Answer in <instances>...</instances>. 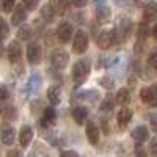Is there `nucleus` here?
Masks as SVG:
<instances>
[{
	"mask_svg": "<svg viewBox=\"0 0 157 157\" xmlns=\"http://www.w3.org/2000/svg\"><path fill=\"white\" fill-rule=\"evenodd\" d=\"M151 33H152V36H154V39H155V41H157V24L154 25V27H152V30H151Z\"/></svg>",
	"mask_w": 157,
	"mask_h": 157,
	"instance_id": "nucleus-43",
	"label": "nucleus"
},
{
	"mask_svg": "<svg viewBox=\"0 0 157 157\" xmlns=\"http://www.w3.org/2000/svg\"><path fill=\"white\" fill-rule=\"evenodd\" d=\"M132 116H134L132 110H130L129 107H123L121 110H118V113H116V121L120 123L121 127H124V126H127L130 123Z\"/></svg>",
	"mask_w": 157,
	"mask_h": 157,
	"instance_id": "nucleus-20",
	"label": "nucleus"
},
{
	"mask_svg": "<svg viewBox=\"0 0 157 157\" xmlns=\"http://www.w3.org/2000/svg\"><path fill=\"white\" fill-rule=\"evenodd\" d=\"M6 157H22V152L19 149H11V151H8Z\"/></svg>",
	"mask_w": 157,
	"mask_h": 157,
	"instance_id": "nucleus-40",
	"label": "nucleus"
},
{
	"mask_svg": "<svg viewBox=\"0 0 157 157\" xmlns=\"http://www.w3.org/2000/svg\"><path fill=\"white\" fill-rule=\"evenodd\" d=\"M115 32L118 33V36L121 38V41L127 39L132 33V21L127 19V17H120L118 19V24L115 27Z\"/></svg>",
	"mask_w": 157,
	"mask_h": 157,
	"instance_id": "nucleus-7",
	"label": "nucleus"
},
{
	"mask_svg": "<svg viewBox=\"0 0 157 157\" xmlns=\"http://www.w3.org/2000/svg\"><path fill=\"white\" fill-rule=\"evenodd\" d=\"M140 98L141 101L149 107H157V83L148 86V88H143L140 91Z\"/></svg>",
	"mask_w": 157,
	"mask_h": 157,
	"instance_id": "nucleus-6",
	"label": "nucleus"
},
{
	"mask_svg": "<svg viewBox=\"0 0 157 157\" xmlns=\"http://www.w3.org/2000/svg\"><path fill=\"white\" fill-rule=\"evenodd\" d=\"M10 98V91L6 88V85H0V102H3Z\"/></svg>",
	"mask_w": 157,
	"mask_h": 157,
	"instance_id": "nucleus-33",
	"label": "nucleus"
},
{
	"mask_svg": "<svg viewBox=\"0 0 157 157\" xmlns=\"http://www.w3.org/2000/svg\"><path fill=\"white\" fill-rule=\"evenodd\" d=\"M39 3V0H22V5L27 10H35Z\"/></svg>",
	"mask_w": 157,
	"mask_h": 157,
	"instance_id": "nucleus-34",
	"label": "nucleus"
},
{
	"mask_svg": "<svg viewBox=\"0 0 157 157\" xmlns=\"http://www.w3.org/2000/svg\"><path fill=\"white\" fill-rule=\"evenodd\" d=\"M85 134H86V138H88V141L91 143V145H98L99 143V129H98V126L93 121L86 123Z\"/></svg>",
	"mask_w": 157,
	"mask_h": 157,
	"instance_id": "nucleus-15",
	"label": "nucleus"
},
{
	"mask_svg": "<svg viewBox=\"0 0 157 157\" xmlns=\"http://www.w3.org/2000/svg\"><path fill=\"white\" fill-rule=\"evenodd\" d=\"M49 5L52 6V10L55 11V14L63 16V14H66V13L69 11L71 2H69V0H50Z\"/></svg>",
	"mask_w": 157,
	"mask_h": 157,
	"instance_id": "nucleus-17",
	"label": "nucleus"
},
{
	"mask_svg": "<svg viewBox=\"0 0 157 157\" xmlns=\"http://www.w3.org/2000/svg\"><path fill=\"white\" fill-rule=\"evenodd\" d=\"M8 35H10V25L3 17H0V39H5Z\"/></svg>",
	"mask_w": 157,
	"mask_h": 157,
	"instance_id": "nucleus-30",
	"label": "nucleus"
},
{
	"mask_svg": "<svg viewBox=\"0 0 157 157\" xmlns=\"http://www.w3.org/2000/svg\"><path fill=\"white\" fill-rule=\"evenodd\" d=\"M149 151H151L152 157H157V138H152L151 145H149Z\"/></svg>",
	"mask_w": 157,
	"mask_h": 157,
	"instance_id": "nucleus-37",
	"label": "nucleus"
},
{
	"mask_svg": "<svg viewBox=\"0 0 157 157\" xmlns=\"http://www.w3.org/2000/svg\"><path fill=\"white\" fill-rule=\"evenodd\" d=\"M148 33H149V29H148V22L143 21L140 25H138V30H137V36H138V41H145L148 38Z\"/></svg>",
	"mask_w": 157,
	"mask_h": 157,
	"instance_id": "nucleus-27",
	"label": "nucleus"
},
{
	"mask_svg": "<svg viewBox=\"0 0 157 157\" xmlns=\"http://www.w3.org/2000/svg\"><path fill=\"white\" fill-rule=\"evenodd\" d=\"M71 3H72L75 8H83V6L88 3V0H71Z\"/></svg>",
	"mask_w": 157,
	"mask_h": 157,
	"instance_id": "nucleus-38",
	"label": "nucleus"
},
{
	"mask_svg": "<svg viewBox=\"0 0 157 157\" xmlns=\"http://www.w3.org/2000/svg\"><path fill=\"white\" fill-rule=\"evenodd\" d=\"M110 16H112V13H110V8L107 5H98L96 8V21L99 24H107L110 21Z\"/></svg>",
	"mask_w": 157,
	"mask_h": 157,
	"instance_id": "nucleus-21",
	"label": "nucleus"
},
{
	"mask_svg": "<svg viewBox=\"0 0 157 157\" xmlns=\"http://www.w3.org/2000/svg\"><path fill=\"white\" fill-rule=\"evenodd\" d=\"M57 38H58V41L63 43V44H66L69 39L72 38L74 35V30H72V25L69 22H61L58 27H57V32H55Z\"/></svg>",
	"mask_w": 157,
	"mask_h": 157,
	"instance_id": "nucleus-8",
	"label": "nucleus"
},
{
	"mask_svg": "<svg viewBox=\"0 0 157 157\" xmlns=\"http://www.w3.org/2000/svg\"><path fill=\"white\" fill-rule=\"evenodd\" d=\"M6 54H8V60L11 63H17L22 57V46L19 44V41H11L6 49Z\"/></svg>",
	"mask_w": 157,
	"mask_h": 157,
	"instance_id": "nucleus-11",
	"label": "nucleus"
},
{
	"mask_svg": "<svg viewBox=\"0 0 157 157\" xmlns=\"http://www.w3.org/2000/svg\"><path fill=\"white\" fill-rule=\"evenodd\" d=\"M143 21L145 22H154L157 21V2H148L143 10Z\"/></svg>",
	"mask_w": 157,
	"mask_h": 157,
	"instance_id": "nucleus-14",
	"label": "nucleus"
},
{
	"mask_svg": "<svg viewBox=\"0 0 157 157\" xmlns=\"http://www.w3.org/2000/svg\"><path fill=\"white\" fill-rule=\"evenodd\" d=\"M41 57H43L41 47H39L36 43H30L27 46V61L30 64H36V63L41 61Z\"/></svg>",
	"mask_w": 157,
	"mask_h": 157,
	"instance_id": "nucleus-10",
	"label": "nucleus"
},
{
	"mask_svg": "<svg viewBox=\"0 0 157 157\" xmlns=\"http://www.w3.org/2000/svg\"><path fill=\"white\" fill-rule=\"evenodd\" d=\"M41 83H43V78H41V75H39V72H36V71L32 72L29 82L25 83V86L22 90V94L24 96H29L32 93H36V91L41 88Z\"/></svg>",
	"mask_w": 157,
	"mask_h": 157,
	"instance_id": "nucleus-5",
	"label": "nucleus"
},
{
	"mask_svg": "<svg viewBox=\"0 0 157 157\" xmlns=\"http://www.w3.org/2000/svg\"><path fill=\"white\" fill-rule=\"evenodd\" d=\"M2 54H3V43L0 41V55H2Z\"/></svg>",
	"mask_w": 157,
	"mask_h": 157,
	"instance_id": "nucleus-44",
	"label": "nucleus"
},
{
	"mask_svg": "<svg viewBox=\"0 0 157 157\" xmlns=\"http://www.w3.org/2000/svg\"><path fill=\"white\" fill-rule=\"evenodd\" d=\"M99 83L104 86V88H107V90H112L113 86H115V80L112 77H109V75H105V77H102L101 80H99Z\"/></svg>",
	"mask_w": 157,
	"mask_h": 157,
	"instance_id": "nucleus-31",
	"label": "nucleus"
},
{
	"mask_svg": "<svg viewBox=\"0 0 157 157\" xmlns=\"http://www.w3.org/2000/svg\"><path fill=\"white\" fill-rule=\"evenodd\" d=\"M50 63H52V66H54L55 69H64L68 66V63H69V54L66 50H55L54 54L50 55Z\"/></svg>",
	"mask_w": 157,
	"mask_h": 157,
	"instance_id": "nucleus-4",
	"label": "nucleus"
},
{
	"mask_svg": "<svg viewBox=\"0 0 157 157\" xmlns=\"http://www.w3.org/2000/svg\"><path fill=\"white\" fill-rule=\"evenodd\" d=\"M109 61H105V66L107 68H112V66H115V64H118L120 63V55H113V57H110V58H107Z\"/></svg>",
	"mask_w": 157,
	"mask_h": 157,
	"instance_id": "nucleus-36",
	"label": "nucleus"
},
{
	"mask_svg": "<svg viewBox=\"0 0 157 157\" xmlns=\"http://www.w3.org/2000/svg\"><path fill=\"white\" fill-rule=\"evenodd\" d=\"M90 69H91V63H90L88 58L78 60L72 66V80L77 86L82 85L86 80V77L90 75Z\"/></svg>",
	"mask_w": 157,
	"mask_h": 157,
	"instance_id": "nucleus-2",
	"label": "nucleus"
},
{
	"mask_svg": "<svg viewBox=\"0 0 157 157\" xmlns=\"http://www.w3.org/2000/svg\"><path fill=\"white\" fill-rule=\"evenodd\" d=\"M134 2H135V5L143 6V5H146V3H148V0H134Z\"/></svg>",
	"mask_w": 157,
	"mask_h": 157,
	"instance_id": "nucleus-42",
	"label": "nucleus"
},
{
	"mask_svg": "<svg viewBox=\"0 0 157 157\" xmlns=\"http://www.w3.org/2000/svg\"><path fill=\"white\" fill-rule=\"evenodd\" d=\"M41 16H43V19L46 21V22H52L55 19V11L52 10V6L49 5V3H46L43 8H41Z\"/></svg>",
	"mask_w": 157,
	"mask_h": 157,
	"instance_id": "nucleus-25",
	"label": "nucleus"
},
{
	"mask_svg": "<svg viewBox=\"0 0 157 157\" xmlns=\"http://www.w3.org/2000/svg\"><path fill=\"white\" fill-rule=\"evenodd\" d=\"M47 99L50 102V105H58L61 101V88L58 85H50L47 90Z\"/></svg>",
	"mask_w": 157,
	"mask_h": 157,
	"instance_id": "nucleus-19",
	"label": "nucleus"
},
{
	"mask_svg": "<svg viewBox=\"0 0 157 157\" xmlns=\"http://www.w3.org/2000/svg\"><path fill=\"white\" fill-rule=\"evenodd\" d=\"M33 36V29L30 25H21V29L17 30V38L22 39V41H27Z\"/></svg>",
	"mask_w": 157,
	"mask_h": 157,
	"instance_id": "nucleus-24",
	"label": "nucleus"
},
{
	"mask_svg": "<svg viewBox=\"0 0 157 157\" xmlns=\"http://www.w3.org/2000/svg\"><path fill=\"white\" fill-rule=\"evenodd\" d=\"M71 115H72V120L78 124L82 126L86 123V118H88V110L83 107V105H75L72 110H71Z\"/></svg>",
	"mask_w": 157,
	"mask_h": 157,
	"instance_id": "nucleus-16",
	"label": "nucleus"
},
{
	"mask_svg": "<svg viewBox=\"0 0 157 157\" xmlns=\"http://www.w3.org/2000/svg\"><path fill=\"white\" fill-rule=\"evenodd\" d=\"M72 36H74L72 50L75 54H85L86 47H88V33L85 30H77Z\"/></svg>",
	"mask_w": 157,
	"mask_h": 157,
	"instance_id": "nucleus-3",
	"label": "nucleus"
},
{
	"mask_svg": "<svg viewBox=\"0 0 157 157\" xmlns=\"http://www.w3.org/2000/svg\"><path fill=\"white\" fill-rule=\"evenodd\" d=\"M55 120H57V110L50 105V107H46V109H44L43 118H41V121H39L38 124L41 126V127H47V126H50L52 123H55Z\"/></svg>",
	"mask_w": 157,
	"mask_h": 157,
	"instance_id": "nucleus-13",
	"label": "nucleus"
},
{
	"mask_svg": "<svg viewBox=\"0 0 157 157\" xmlns=\"http://www.w3.org/2000/svg\"><path fill=\"white\" fill-rule=\"evenodd\" d=\"M120 43H121V38L118 36V33L115 32V29H112V30H101L96 35V44H98L99 49L107 50L113 44H120Z\"/></svg>",
	"mask_w": 157,
	"mask_h": 157,
	"instance_id": "nucleus-1",
	"label": "nucleus"
},
{
	"mask_svg": "<svg viewBox=\"0 0 157 157\" xmlns=\"http://www.w3.org/2000/svg\"><path fill=\"white\" fill-rule=\"evenodd\" d=\"M25 19H27V10H25V6L16 5L14 11H13V14H11V24L19 27V25H22V22H25Z\"/></svg>",
	"mask_w": 157,
	"mask_h": 157,
	"instance_id": "nucleus-12",
	"label": "nucleus"
},
{
	"mask_svg": "<svg viewBox=\"0 0 157 157\" xmlns=\"http://www.w3.org/2000/svg\"><path fill=\"white\" fill-rule=\"evenodd\" d=\"M0 113H2V116L5 118V120H14V118H16V109L13 107V105L3 107Z\"/></svg>",
	"mask_w": 157,
	"mask_h": 157,
	"instance_id": "nucleus-29",
	"label": "nucleus"
},
{
	"mask_svg": "<svg viewBox=\"0 0 157 157\" xmlns=\"http://www.w3.org/2000/svg\"><path fill=\"white\" fill-rule=\"evenodd\" d=\"M149 126L154 132H157V113H151L149 115Z\"/></svg>",
	"mask_w": 157,
	"mask_h": 157,
	"instance_id": "nucleus-35",
	"label": "nucleus"
},
{
	"mask_svg": "<svg viewBox=\"0 0 157 157\" xmlns=\"http://www.w3.org/2000/svg\"><path fill=\"white\" fill-rule=\"evenodd\" d=\"M60 157H78V154L75 152V151H63L61 154H60Z\"/></svg>",
	"mask_w": 157,
	"mask_h": 157,
	"instance_id": "nucleus-39",
	"label": "nucleus"
},
{
	"mask_svg": "<svg viewBox=\"0 0 157 157\" xmlns=\"http://www.w3.org/2000/svg\"><path fill=\"white\" fill-rule=\"evenodd\" d=\"M148 66H149V69H152V71L157 69V47L149 52V55H148Z\"/></svg>",
	"mask_w": 157,
	"mask_h": 157,
	"instance_id": "nucleus-28",
	"label": "nucleus"
},
{
	"mask_svg": "<svg viewBox=\"0 0 157 157\" xmlns=\"http://www.w3.org/2000/svg\"><path fill=\"white\" fill-rule=\"evenodd\" d=\"M33 140V129L30 126H22L21 132H19V143L22 148H27Z\"/></svg>",
	"mask_w": 157,
	"mask_h": 157,
	"instance_id": "nucleus-18",
	"label": "nucleus"
},
{
	"mask_svg": "<svg viewBox=\"0 0 157 157\" xmlns=\"http://www.w3.org/2000/svg\"><path fill=\"white\" fill-rule=\"evenodd\" d=\"M14 137H16V130L13 126L10 124H3L2 129H0V140H2L3 145L6 146H11L14 143Z\"/></svg>",
	"mask_w": 157,
	"mask_h": 157,
	"instance_id": "nucleus-9",
	"label": "nucleus"
},
{
	"mask_svg": "<svg viewBox=\"0 0 157 157\" xmlns=\"http://www.w3.org/2000/svg\"><path fill=\"white\" fill-rule=\"evenodd\" d=\"M115 102L118 104H121V105H126V104L130 102V91L127 88H121V90H118V93L115 96Z\"/></svg>",
	"mask_w": 157,
	"mask_h": 157,
	"instance_id": "nucleus-23",
	"label": "nucleus"
},
{
	"mask_svg": "<svg viewBox=\"0 0 157 157\" xmlns=\"http://www.w3.org/2000/svg\"><path fill=\"white\" fill-rule=\"evenodd\" d=\"M16 6V0H2V10L5 13H11Z\"/></svg>",
	"mask_w": 157,
	"mask_h": 157,
	"instance_id": "nucleus-32",
	"label": "nucleus"
},
{
	"mask_svg": "<svg viewBox=\"0 0 157 157\" xmlns=\"http://www.w3.org/2000/svg\"><path fill=\"white\" fill-rule=\"evenodd\" d=\"M0 41H2V39H0Z\"/></svg>",
	"mask_w": 157,
	"mask_h": 157,
	"instance_id": "nucleus-45",
	"label": "nucleus"
},
{
	"mask_svg": "<svg viewBox=\"0 0 157 157\" xmlns=\"http://www.w3.org/2000/svg\"><path fill=\"white\" fill-rule=\"evenodd\" d=\"M149 137V130L146 126H137L134 130H132V138L137 141V143H143L146 141Z\"/></svg>",
	"mask_w": 157,
	"mask_h": 157,
	"instance_id": "nucleus-22",
	"label": "nucleus"
},
{
	"mask_svg": "<svg viewBox=\"0 0 157 157\" xmlns=\"http://www.w3.org/2000/svg\"><path fill=\"white\" fill-rule=\"evenodd\" d=\"M113 107H115V98H113L112 94H107L105 98L102 99V102H101V110L109 112V110H112Z\"/></svg>",
	"mask_w": 157,
	"mask_h": 157,
	"instance_id": "nucleus-26",
	"label": "nucleus"
},
{
	"mask_svg": "<svg viewBox=\"0 0 157 157\" xmlns=\"http://www.w3.org/2000/svg\"><path fill=\"white\" fill-rule=\"evenodd\" d=\"M135 157H148V154H146V151L143 149V148H137V151H135Z\"/></svg>",
	"mask_w": 157,
	"mask_h": 157,
	"instance_id": "nucleus-41",
	"label": "nucleus"
}]
</instances>
